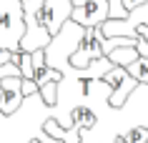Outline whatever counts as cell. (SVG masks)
Returning <instances> with one entry per match:
<instances>
[{"label":"cell","instance_id":"obj_1","mask_svg":"<svg viewBox=\"0 0 148 143\" xmlns=\"http://www.w3.org/2000/svg\"><path fill=\"white\" fill-rule=\"evenodd\" d=\"M83 30H86L83 25L73 23V20L68 18V20L63 23V28L50 38V43L43 48V53H45V63L50 65V68H58V70H60V65L68 63V58L73 55V50L78 48L80 38H83Z\"/></svg>","mask_w":148,"mask_h":143},{"label":"cell","instance_id":"obj_2","mask_svg":"<svg viewBox=\"0 0 148 143\" xmlns=\"http://www.w3.org/2000/svg\"><path fill=\"white\" fill-rule=\"evenodd\" d=\"M103 40H106V35H103L101 25H90V28H86V30H83V38H80V43H78V48H75L73 55L68 58V65H70V68H88L93 60L103 58Z\"/></svg>","mask_w":148,"mask_h":143},{"label":"cell","instance_id":"obj_3","mask_svg":"<svg viewBox=\"0 0 148 143\" xmlns=\"http://www.w3.org/2000/svg\"><path fill=\"white\" fill-rule=\"evenodd\" d=\"M101 83H106L110 88V95H108L110 108H123L125 101L131 98V93L138 88V80L133 75H128V70L121 68V65H113L108 73H103Z\"/></svg>","mask_w":148,"mask_h":143},{"label":"cell","instance_id":"obj_4","mask_svg":"<svg viewBox=\"0 0 148 143\" xmlns=\"http://www.w3.org/2000/svg\"><path fill=\"white\" fill-rule=\"evenodd\" d=\"M108 18H110V3L108 0H83L80 5H73V10H70V20L83 25V28L101 25Z\"/></svg>","mask_w":148,"mask_h":143},{"label":"cell","instance_id":"obj_5","mask_svg":"<svg viewBox=\"0 0 148 143\" xmlns=\"http://www.w3.org/2000/svg\"><path fill=\"white\" fill-rule=\"evenodd\" d=\"M23 78L20 75H5L0 78V113L13 116L23 105Z\"/></svg>","mask_w":148,"mask_h":143},{"label":"cell","instance_id":"obj_6","mask_svg":"<svg viewBox=\"0 0 148 143\" xmlns=\"http://www.w3.org/2000/svg\"><path fill=\"white\" fill-rule=\"evenodd\" d=\"M30 60H33V75H30V80L38 86V90L45 86V83H50V80H55L58 86L63 83V73L58 70V68H50V65L45 63V53H43V48L33 50V53H30Z\"/></svg>","mask_w":148,"mask_h":143},{"label":"cell","instance_id":"obj_7","mask_svg":"<svg viewBox=\"0 0 148 143\" xmlns=\"http://www.w3.org/2000/svg\"><path fill=\"white\" fill-rule=\"evenodd\" d=\"M43 133L50 141H63V143H83L80 141V126L70 123V128H63L55 118L43 120Z\"/></svg>","mask_w":148,"mask_h":143},{"label":"cell","instance_id":"obj_8","mask_svg":"<svg viewBox=\"0 0 148 143\" xmlns=\"http://www.w3.org/2000/svg\"><path fill=\"white\" fill-rule=\"evenodd\" d=\"M70 123L80 126V131H90V128H95V123H98V116H95V111L90 105L80 103V105H75V108L70 111Z\"/></svg>","mask_w":148,"mask_h":143},{"label":"cell","instance_id":"obj_9","mask_svg":"<svg viewBox=\"0 0 148 143\" xmlns=\"http://www.w3.org/2000/svg\"><path fill=\"white\" fill-rule=\"evenodd\" d=\"M106 58H108L113 65L125 68L128 63H133V60L138 58V50H136V45H118V48H113V50H108Z\"/></svg>","mask_w":148,"mask_h":143},{"label":"cell","instance_id":"obj_10","mask_svg":"<svg viewBox=\"0 0 148 143\" xmlns=\"http://www.w3.org/2000/svg\"><path fill=\"white\" fill-rule=\"evenodd\" d=\"M125 70H128V75H133V78L138 80V86H148V55H140L133 60V63L125 65Z\"/></svg>","mask_w":148,"mask_h":143},{"label":"cell","instance_id":"obj_11","mask_svg":"<svg viewBox=\"0 0 148 143\" xmlns=\"http://www.w3.org/2000/svg\"><path fill=\"white\" fill-rule=\"evenodd\" d=\"M10 63L18 68V73L23 75V78H30L33 75V60H30V53H25V50H10Z\"/></svg>","mask_w":148,"mask_h":143},{"label":"cell","instance_id":"obj_12","mask_svg":"<svg viewBox=\"0 0 148 143\" xmlns=\"http://www.w3.org/2000/svg\"><path fill=\"white\" fill-rule=\"evenodd\" d=\"M113 143H148V128L146 126H133L123 135H116Z\"/></svg>","mask_w":148,"mask_h":143},{"label":"cell","instance_id":"obj_13","mask_svg":"<svg viewBox=\"0 0 148 143\" xmlns=\"http://www.w3.org/2000/svg\"><path fill=\"white\" fill-rule=\"evenodd\" d=\"M30 95H38V86L30 78H23V98H30Z\"/></svg>","mask_w":148,"mask_h":143},{"label":"cell","instance_id":"obj_14","mask_svg":"<svg viewBox=\"0 0 148 143\" xmlns=\"http://www.w3.org/2000/svg\"><path fill=\"white\" fill-rule=\"evenodd\" d=\"M143 3H148V0H121V5L125 10H133V8H138V5H143Z\"/></svg>","mask_w":148,"mask_h":143},{"label":"cell","instance_id":"obj_15","mask_svg":"<svg viewBox=\"0 0 148 143\" xmlns=\"http://www.w3.org/2000/svg\"><path fill=\"white\" fill-rule=\"evenodd\" d=\"M30 143H40V141H30Z\"/></svg>","mask_w":148,"mask_h":143}]
</instances>
